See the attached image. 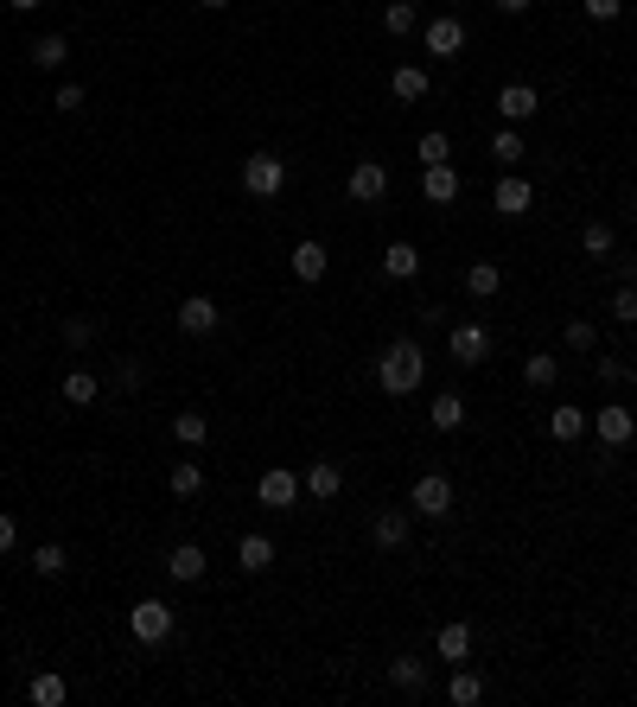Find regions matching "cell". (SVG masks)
<instances>
[{"mask_svg":"<svg viewBox=\"0 0 637 707\" xmlns=\"http://www.w3.org/2000/svg\"><path fill=\"white\" fill-rule=\"evenodd\" d=\"M376 383H383V395H415L427 383V351L421 338H389L383 357H376Z\"/></svg>","mask_w":637,"mask_h":707,"instance_id":"1","label":"cell"},{"mask_svg":"<svg viewBox=\"0 0 637 707\" xmlns=\"http://www.w3.org/2000/svg\"><path fill=\"white\" fill-rule=\"evenodd\" d=\"M453 504H459V491H453V478H446V472H421V478H415V491H408V510L427 516V523L453 516Z\"/></svg>","mask_w":637,"mask_h":707,"instance_id":"2","label":"cell"},{"mask_svg":"<svg viewBox=\"0 0 637 707\" xmlns=\"http://www.w3.org/2000/svg\"><path fill=\"white\" fill-rule=\"evenodd\" d=\"M243 192L268 198V204L287 192V160H281V153H249V160H243Z\"/></svg>","mask_w":637,"mask_h":707,"instance_id":"3","label":"cell"},{"mask_svg":"<svg viewBox=\"0 0 637 707\" xmlns=\"http://www.w3.org/2000/svg\"><path fill=\"white\" fill-rule=\"evenodd\" d=\"M446 351L472 370V364H485V357H491V332L478 319H459V325H446Z\"/></svg>","mask_w":637,"mask_h":707,"instance_id":"4","label":"cell"},{"mask_svg":"<svg viewBox=\"0 0 637 707\" xmlns=\"http://www.w3.org/2000/svg\"><path fill=\"white\" fill-rule=\"evenodd\" d=\"M300 491H306V485H300V472H287V465H268V472L255 478V497H262L268 510H294V504H300Z\"/></svg>","mask_w":637,"mask_h":707,"instance_id":"5","label":"cell"},{"mask_svg":"<svg viewBox=\"0 0 637 707\" xmlns=\"http://www.w3.org/2000/svg\"><path fill=\"white\" fill-rule=\"evenodd\" d=\"M128 631L141 637V644H166L172 637V606L166 599H141V606L128 612Z\"/></svg>","mask_w":637,"mask_h":707,"instance_id":"6","label":"cell"},{"mask_svg":"<svg viewBox=\"0 0 637 707\" xmlns=\"http://www.w3.org/2000/svg\"><path fill=\"white\" fill-rule=\"evenodd\" d=\"M344 192H351L357 204H383L389 198V166L383 160H357L351 179H344Z\"/></svg>","mask_w":637,"mask_h":707,"instance_id":"7","label":"cell"},{"mask_svg":"<svg viewBox=\"0 0 637 707\" xmlns=\"http://www.w3.org/2000/svg\"><path fill=\"white\" fill-rule=\"evenodd\" d=\"M593 434H599V446H606V453H618V446H631L637 415H631L625 402H612V408H599V415H593Z\"/></svg>","mask_w":637,"mask_h":707,"instance_id":"8","label":"cell"},{"mask_svg":"<svg viewBox=\"0 0 637 707\" xmlns=\"http://www.w3.org/2000/svg\"><path fill=\"white\" fill-rule=\"evenodd\" d=\"M491 204H497L504 217H529V211H536V185H529L523 172H504V179L491 185Z\"/></svg>","mask_w":637,"mask_h":707,"instance_id":"9","label":"cell"},{"mask_svg":"<svg viewBox=\"0 0 637 707\" xmlns=\"http://www.w3.org/2000/svg\"><path fill=\"white\" fill-rule=\"evenodd\" d=\"M408 529H415V510H376L370 516V542L395 555V548H408Z\"/></svg>","mask_w":637,"mask_h":707,"instance_id":"10","label":"cell"},{"mask_svg":"<svg viewBox=\"0 0 637 707\" xmlns=\"http://www.w3.org/2000/svg\"><path fill=\"white\" fill-rule=\"evenodd\" d=\"M179 332H192V338L217 332V300H211V293H185V300H179Z\"/></svg>","mask_w":637,"mask_h":707,"instance_id":"11","label":"cell"},{"mask_svg":"<svg viewBox=\"0 0 637 707\" xmlns=\"http://www.w3.org/2000/svg\"><path fill=\"white\" fill-rule=\"evenodd\" d=\"M542 109V96L529 90V83H504L497 90V115H504V128H516V122H529V115Z\"/></svg>","mask_w":637,"mask_h":707,"instance_id":"12","label":"cell"},{"mask_svg":"<svg viewBox=\"0 0 637 707\" xmlns=\"http://www.w3.org/2000/svg\"><path fill=\"white\" fill-rule=\"evenodd\" d=\"M421 45L434 51V58H459V51H466V26H459L453 13H440V20L421 32Z\"/></svg>","mask_w":637,"mask_h":707,"instance_id":"13","label":"cell"},{"mask_svg":"<svg viewBox=\"0 0 637 707\" xmlns=\"http://www.w3.org/2000/svg\"><path fill=\"white\" fill-rule=\"evenodd\" d=\"M300 485H306V497L332 504V497L344 491V465H338V459H313V465H306V478H300Z\"/></svg>","mask_w":637,"mask_h":707,"instance_id":"14","label":"cell"},{"mask_svg":"<svg viewBox=\"0 0 637 707\" xmlns=\"http://www.w3.org/2000/svg\"><path fill=\"white\" fill-rule=\"evenodd\" d=\"M204 567H211V555H204L198 542L166 548V574H172V580H185V586H192V580H204Z\"/></svg>","mask_w":637,"mask_h":707,"instance_id":"15","label":"cell"},{"mask_svg":"<svg viewBox=\"0 0 637 707\" xmlns=\"http://www.w3.org/2000/svg\"><path fill=\"white\" fill-rule=\"evenodd\" d=\"M421 198H427V204H453V198H459L453 160H446V166H421Z\"/></svg>","mask_w":637,"mask_h":707,"instance_id":"16","label":"cell"},{"mask_svg":"<svg viewBox=\"0 0 637 707\" xmlns=\"http://www.w3.org/2000/svg\"><path fill=\"white\" fill-rule=\"evenodd\" d=\"M427 421L440 427V434H459L466 427V395H453V389H440L434 402H427Z\"/></svg>","mask_w":637,"mask_h":707,"instance_id":"17","label":"cell"},{"mask_svg":"<svg viewBox=\"0 0 637 707\" xmlns=\"http://www.w3.org/2000/svg\"><path fill=\"white\" fill-rule=\"evenodd\" d=\"M26 58L39 64V71H64V64H71V39H64V32H39Z\"/></svg>","mask_w":637,"mask_h":707,"instance_id":"18","label":"cell"},{"mask_svg":"<svg viewBox=\"0 0 637 707\" xmlns=\"http://www.w3.org/2000/svg\"><path fill=\"white\" fill-rule=\"evenodd\" d=\"M287 268H294V281H325L332 255H325V243H294V255H287Z\"/></svg>","mask_w":637,"mask_h":707,"instance_id":"19","label":"cell"},{"mask_svg":"<svg viewBox=\"0 0 637 707\" xmlns=\"http://www.w3.org/2000/svg\"><path fill=\"white\" fill-rule=\"evenodd\" d=\"M166 491L179 497V504H192V497L204 491V465H198V459H172V472H166Z\"/></svg>","mask_w":637,"mask_h":707,"instance_id":"20","label":"cell"},{"mask_svg":"<svg viewBox=\"0 0 637 707\" xmlns=\"http://www.w3.org/2000/svg\"><path fill=\"white\" fill-rule=\"evenodd\" d=\"M434 650H440V663H466V657H472V625H466V618H453V625H440Z\"/></svg>","mask_w":637,"mask_h":707,"instance_id":"21","label":"cell"},{"mask_svg":"<svg viewBox=\"0 0 637 707\" xmlns=\"http://www.w3.org/2000/svg\"><path fill=\"white\" fill-rule=\"evenodd\" d=\"M446 701H453V707H478V701H485V676L459 663V669H453V682H446Z\"/></svg>","mask_w":637,"mask_h":707,"instance_id":"22","label":"cell"},{"mask_svg":"<svg viewBox=\"0 0 637 707\" xmlns=\"http://www.w3.org/2000/svg\"><path fill=\"white\" fill-rule=\"evenodd\" d=\"M389 90H395V102H427V90H434V77H427L421 64H402V71L389 77Z\"/></svg>","mask_w":637,"mask_h":707,"instance_id":"23","label":"cell"},{"mask_svg":"<svg viewBox=\"0 0 637 707\" xmlns=\"http://www.w3.org/2000/svg\"><path fill=\"white\" fill-rule=\"evenodd\" d=\"M383 274H389V281H415V274H421V249L415 243H389L383 249Z\"/></svg>","mask_w":637,"mask_h":707,"instance_id":"24","label":"cell"},{"mask_svg":"<svg viewBox=\"0 0 637 707\" xmlns=\"http://www.w3.org/2000/svg\"><path fill=\"white\" fill-rule=\"evenodd\" d=\"M389 682L402 695H427V663L421 657H389Z\"/></svg>","mask_w":637,"mask_h":707,"instance_id":"25","label":"cell"},{"mask_svg":"<svg viewBox=\"0 0 637 707\" xmlns=\"http://www.w3.org/2000/svg\"><path fill=\"white\" fill-rule=\"evenodd\" d=\"M236 567H243V574H268V567H274V542L268 536H243V542H236Z\"/></svg>","mask_w":637,"mask_h":707,"instance_id":"26","label":"cell"},{"mask_svg":"<svg viewBox=\"0 0 637 707\" xmlns=\"http://www.w3.org/2000/svg\"><path fill=\"white\" fill-rule=\"evenodd\" d=\"M612 249H618L612 223H587V230H580V255H587V262H612Z\"/></svg>","mask_w":637,"mask_h":707,"instance_id":"27","label":"cell"},{"mask_svg":"<svg viewBox=\"0 0 637 707\" xmlns=\"http://www.w3.org/2000/svg\"><path fill=\"white\" fill-rule=\"evenodd\" d=\"M26 695H32V707H64V695H71V682H64L58 669H39Z\"/></svg>","mask_w":637,"mask_h":707,"instance_id":"28","label":"cell"},{"mask_svg":"<svg viewBox=\"0 0 637 707\" xmlns=\"http://www.w3.org/2000/svg\"><path fill=\"white\" fill-rule=\"evenodd\" d=\"M172 440H179V446H204V440H211V415H198V408L172 415Z\"/></svg>","mask_w":637,"mask_h":707,"instance_id":"29","label":"cell"},{"mask_svg":"<svg viewBox=\"0 0 637 707\" xmlns=\"http://www.w3.org/2000/svg\"><path fill=\"white\" fill-rule=\"evenodd\" d=\"M96 395H102L96 370H64V402H71V408H90Z\"/></svg>","mask_w":637,"mask_h":707,"instance_id":"30","label":"cell"},{"mask_svg":"<svg viewBox=\"0 0 637 707\" xmlns=\"http://www.w3.org/2000/svg\"><path fill=\"white\" fill-rule=\"evenodd\" d=\"M587 408H555V415H548V440H580L587 434Z\"/></svg>","mask_w":637,"mask_h":707,"instance_id":"31","label":"cell"},{"mask_svg":"<svg viewBox=\"0 0 637 707\" xmlns=\"http://www.w3.org/2000/svg\"><path fill=\"white\" fill-rule=\"evenodd\" d=\"M497 287H504V268H497V262H472L466 268V293H472V300H491Z\"/></svg>","mask_w":637,"mask_h":707,"instance_id":"32","label":"cell"},{"mask_svg":"<svg viewBox=\"0 0 637 707\" xmlns=\"http://www.w3.org/2000/svg\"><path fill=\"white\" fill-rule=\"evenodd\" d=\"M491 160L504 166V172H516V166H523V134H516V128H497V134H491Z\"/></svg>","mask_w":637,"mask_h":707,"instance_id":"33","label":"cell"},{"mask_svg":"<svg viewBox=\"0 0 637 707\" xmlns=\"http://www.w3.org/2000/svg\"><path fill=\"white\" fill-rule=\"evenodd\" d=\"M555 376H561V364L548 351H536V357H523V383L529 389H555Z\"/></svg>","mask_w":637,"mask_h":707,"instance_id":"34","label":"cell"},{"mask_svg":"<svg viewBox=\"0 0 637 707\" xmlns=\"http://www.w3.org/2000/svg\"><path fill=\"white\" fill-rule=\"evenodd\" d=\"M383 32H389V39H408V32H415V0H389V7H383Z\"/></svg>","mask_w":637,"mask_h":707,"instance_id":"35","label":"cell"},{"mask_svg":"<svg viewBox=\"0 0 637 707\" xmlns=\"http://www.w3.org/2000/svg\"><path fill=\"white\" fill-rule=\"evenodd\" d=\"M64 567H71V561H64V548H58V542H45V548H32V574H45V580H58V574H64Z\"/></svg>","mask_w":637,"mask_h":707,"instance_id":"36","label":"cell"},{"mask_svg":"<svg viewBox=\"0 0 637 707\" xmlns=\"http://www.w3.org/2000/svg\"><path fill=\"white\" fill-rule=\"evenodd\" d=\"M58 338H64V351H90V344H96V325H90V319H64Z\"/></svg>","mask_w":637,"mask_h":707,"instance_id":"37","label":"cell"},{"mask_svg":"<svg viewBox=\"0 0 637 707\" xmlns=\"http://www.w3.org/2000/svg\"><path fill=\"white\" fill-rule=\"evenodd\" d=\"M561 338H567V351H593V344H599V325H593V319H567Z\"/></svg>","mask_w":637,"mask_h":707,"instance_id":"38","label":"cell"},{"mask_svg":"<svg viewBox=\"0 0 637 707\" xmlns=\"http://www.w3.org/2000/svg\"><path fill=\"white\" fill-rule=\"evenodd\" d=\"M453 160V141H446V134L434 128V134H421V166H446Z\"/></svg>","mask_w":637,"mask_h":707,"instance_id":"39","label":"cell"},{"mask_svg":"<svg viewBox=\"0 0 637 707\" xmlns=\"http://www.w3.org/2000/svg\"><path fill=\"white\" fill-rule=\"evenodd\" d=\"M612 319H618V325H637V287H631V281H618V293H612Z\"/></svg>","mask_w":637,"mask_h":707,"instance_id":"40","label":"cell"},{"mask_svg":"<svg viewBox=\"0 0 637 707\" xmlns=\"http://www.w3.org/2000/svg\"><path fill=\"white\" fill-rule=\"evenodd\" d=\"M599 383H606V389L631 383V364H618V357H599Z\"/></svg>","mask_w":637,"mask_h":707,"instance_id":"41","label":"cell"},{"mask_svg":"<svg viewBox=\"0 0 637 707\" xmlns=\"http://www.w3.org/2000/svg\"><path fill=\"white\" fill-rule=\"evenodd\" d=\"M51 102H58L64 115H77V109H83V102H90V96H83V83H58V96H51Z\"/></svg>","mask_w":637,"mask_h":707,"instance_id":"42","label":"cell"},{"mask_svg":"<svg viewBox=\"0 0 637 707\" xmlns=\"http://www.w3.org/2000/svg\"><path fill=\"white\" fill-rule=\"evenodd\" d=\"M147 383V370L134 364V357H122V364H115V389H141Z\"/></svg>","mask_w":637,"mask_h":707,"instance_id":"43","label":"cell"},{"mask_svg":"<svg viewBox=\"0 0 637 707\" xmlns=\"http://www.w3.org/2000/svg\"><path fill=\"white\" fill-rule=\"evenodd\" d=\"M13 542H20V523H13V516L0 510V555H13Z\"/></svg>","mask_w":637,"mask_h":707,"instance_id":"44","label":"cell"},{"mask_svg":"<svg viewBox=\"0 0 637 707\" xmlns=\"http://www.w3.org/2000/svg\"><path fill=\"white\" fill-rule=\"evenodd\" d=\"M587 13H593V20H618V13H625V0H587Z\"/></svg>","mask_w":637,"mask_h":707,"instance_id":"45","label":"cell"},{"mask_svg":"<svg viewBox=\"0 0 637 707\" xmlns=\"http://www.w3.org/2000/svg\"><path fill=\"white\" fill-rule=\"evenodd\" d=\"M491 7H497V13H529L536 0H491Z\"/></svg>","mask_w":637,"mask_h":707,"instance_id":"46","label":"cell"},{"mask_svg":"<svg viewBox=\"0 0 637 707\" xmlns=\"http://www.w3.org/2000/svg\"><path fill=\"white\" fill-rule=\"evenodd\" d=\"M7 7H13V13H39L45 0H7Z\"/></svg>","mask_w":637,"mask_h":707,"instance_id":"47","label":"cell"},{"mask_svg":"<svg viewBox=\"0 0 637 707\" xmlns=\"http://www.w3.org/2000/svg\"><path fill=\"white\" fill-rule=\"evenodd\" d=\"M198 7H211V13H223V7H230V0H198Z\"/></svg>","mask_w":637,"mask_h":707,"instance_id":"48","label":"cell"},{"mask_svg":"<svg viewBox=\"0 0 637 707\" xmlns=\"http://www.w3.org/2000/svg\"><path fill=\"white\" fill-rule=\"evenodd\" d=\"M625 211H631V223H637V192H631V198H625Z\"/></svg>","mask_w":637,"mask_h":707,"instance_id":"49","label":"cell"}]
</instances>
